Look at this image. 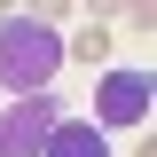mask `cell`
<instances>
[{"mask_svg":"<svg viewBox=\"0 0 157 157\" xmlns=\"http://www.w3.org/2000/svg\"><path fill=\"white\" fill-rule=\"evenodd\" d=\"M63 32L47 16H0V86L8 94H55Z\"/></svg>","mask_w":157,"mask_h":157,"instance_id":"cell-1","label":"cell"},{"mask_svg":"<svg viewBox=\"0 0 157 157\" xmlns=\"http://www.w3.org/2000/svg\"><path fill=\"white\" fill-rule=\"evenodd\" d=\"M55 118H63L55 94H16L8 110H0V157H39L47 134H55Z\"/></svg>","mask_w":157,"mask_h":157,"instance_id":"cell-2","label":"cell"},{"mask_svg":"<svg viewBox=\"0 0 157 157\" xmlns=\"http://www.w3.org/2000/svg\"><path fill=\"white\" fill-rule=\"evenodd\" d=\"M94 126L102 134H141L149 126V78L141 71H102V86H94Z\"/></svg>","mask_w":157,"mask_h":157,"instance_id":"cell-3","label":"cell"},{"mask_svg":"<svg viewBox=\"0 0 157 157\" xmlns=\"http://www.w3.org/2000/svg\"><path fill=\"white\" fill-rule=\"evenodd\" d=\"M39 157H110V134L94 118H55V134H47Z\"/></svg>","mask_w":157,"mask_h":157,"instance_id":"cell-4","label":"cell"},{"mask_svg":"<svg viewBox=\"0 0 157 157\" xmlns=\"http://www.w3.org/2000/svg\"><path fill=\"white\" fill-rule=\"evenodd\" d=\"M110 47H118V39H110V16H94V24H86L78 39H63V63H86V71H110Z\"/></svg>","mask_w":157,"mask_h":157,"instance_id":"cell-5","label":"cell"}]
</instances>
